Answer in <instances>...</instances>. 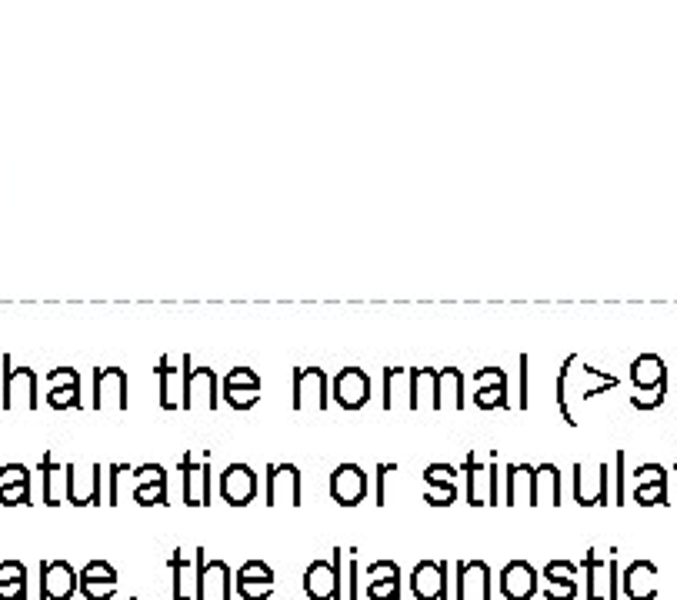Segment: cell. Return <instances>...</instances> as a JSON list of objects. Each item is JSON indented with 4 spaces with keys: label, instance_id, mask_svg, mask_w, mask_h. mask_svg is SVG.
<instances>
[{
    "label": "cell",
    "instance_id": "1",
    "mask_svg": "<svg viewBox=\"0 0 677 600\" xmlns=\"http://www.w3.org/2000/svg\"><path fill=\"white\" fill-rule=\"evenodd\" d=\"M344 557H347V550L334 547L331 560H314V564L304 570V594L311 600H347Z\"/></svg>",
    "mask_w": 677,
    "mask_h": 600
},
{
    "label": "cell",
    "instance_id": "2",
    "mask_svg": "<svg viewBox=\"0 0 677 600\" xmlns=\"http://www.w3.org/2000/svg\"><path fill=\"white\" fill-rule=\"evenodd\" d=\"M464 487H467V504H471V507L504 504V500H501V487H497V464H494V460H491V464H481L474 450L467 454Z\"/></svg>",
    "mask_w": 677,
    "mask_h": 600
},
{
    "label": "cell",
    "instance_id": "3",
    "mask_svg": "<svg viewBox=\"0 0 677 600\" xmlns=\"http://www.w3.org/2000/svg\"><path fill=\"white\" fill-rule=\"evenodd\" d=\"M294 410H327V374L321 367H294V390H291Z\"/></svg>",
    "mask_w": 677,
    "mask_h": 600
},
{
    "label": "cell",
    "instance_id": "4",
    "mask_svg": "<svg viewBox=\"0 0 677 600\" xmlns=\"http://www.w3.org/2000/svg\"><path fill=\"white\" fill-rule=\"evenodd\" d=\"M101 477L104 467L101 464H67V504L74 507H94V504H107L101 497Z\"/></svg>",
    "mask_w": 677,
    "mask_h": 600
},
{
    "label": "cell",
    "instance_id": "5",
    "mask_svg": "<svg viewBox=\"0 0 677 600\" xmlns=\"http://www.w3.org/2000/svg\"><path fill=\"white\" fill-rule=\"evenodd\" d=\"M194 360L191 354L181 357V364H171V357H161L157 364V384H161V407L164 410H184L187 397V374H191Z\"/></svg>",
    "mask_w": 677,
    "mask_h": 600
},
{
    "label": "cell",
    "instance_id": "6",
    "mask_svg": "<svg viewBox=\"0 0 677 600\" xmlns=\"http://www.w3.org/2000/svg\"><path fill=\"white\" fill-rule=\"evenodd\" d=\"M584 574H587V600H621L617 560H601L597 550H587Z\"/></svg>",
    "mask_w": 677,
    "mask_h": 600
},
{
    "label": "cell",
    "instance_id": "7",
    "mask_svg": "<svg viewBox=\"0 0 677 600\" xmlns=\"http://www.w3.org/2000/svg\"><path fill=\"white\" fill-rule=\"evenodd\" d=\"M607 480H611V464H574V500L581 507H604L607 500Z\"/></svg>",
    "mask_w": 677,
    "mask_h": 600
},
{
    "label": "cell",
    "instance_id": "8",
    "mask_svg": "<svg viewBox=\"0 0 677 600\" xmlns=\"http://www.w3.org/2000/svg\"><path fill=\"white\" fill-rule=\"evenodd\" d=\"M304 484H301V470L294 464H271L267 467V504H287V507H301L304 504Z\"/></svg>",
    "mask_w": 677,
    "mask_h": 600
},
{
    "label": "cell",
    "instance_id": "9",
    "mask_svg": "<svg viewBox=\"0 0 677 600\" xmlns=\"http://www.w3.org/2000/svg\"><path fill=\"white\" fill-rule=\"evenodd\" d=\"M181 470H184V504L187 507L211 504V454L204 450L201 460L187 454L181 460Z\"/></svg>",
    "mask_w": 677,
    "mask_h": 600
},
{
    "label": "cell",
    "instance_id": "10",
    "mask_svg": "<svg viewBox=\"0 0 677 600\" xmlns=\"http://www.w3.org/2000/svg\"><path fill=\"white\" fill-rule=\"evenodd\" d=\"M81 590V574L67 560H41V600H71Z\"/></svg>",
    "mask_w": 677,
    "mask_h": 600
},
{
    "label": "cell",
    "instance_id": "11",
    "mask_svg": "<svg viewBox=\"0 0 677 600\" xmlns=\"http://www.w3.org/2000/svg\"><path fill=\"white\" fill-rule=\"evenodd\" d=\"M47 407L81 410V374L74 367H54L47 374Z\"/></svg>",
    "mask_w": 677,
    "mask_h": 600
},
{
    "label": "cell",
    "instance_id": "12",
    "mask_svg": "<svg viewBox=\"0 0 677 600\" xmlns=\"http://www.w3.org/2000/svg\"><path fill=\"white\" fill-rule=\"evenodd\" d=\"M94 407L97 410H124L127 407V374L121 367L94 370Z\"/></svg>",
    "mask_w": 677,
    "mask_h": 600
},
{
    "label": "cell",
    "instance_id": "13",
    "mask_svg": "<svg viewBox=\"0 0 677 600\" xmlns=\"http://www.w3.org/2000/svg\"><path fill=\"white\" fill-rule=\"evenodd\" d=\"M334 400L344 410H361L367 400H371V377L364 374L361 367H344L341 374L331 380Z\"/></svg>",
    "mask_w": 677,
    "mask_h": 600
},
{
    "label": "cell",
    "instance_id": "14",
    "mask_svg": "<svg viewBox=\"0 0 677 600\" xmlns=\"http://www.w3.org/2000/svg\"><path fill=\"white\" fill-rule=\"evenodd\" d=\"M454 600H491V567L484 560H461L454 580Z\"/></svg>",
    "mask_w": 677,
    "mask_h": 600
},
{
    "label": "cell",
    "instance_id": "15",
    "mask_svg": "<svg viewBox=\"0 0 677 600\" xmlns=\"http://www.w3.org/2000/svg\"><path fill=\"white\" fill-rule=\"evenodd\" d=\"M4 410H37V374L31 367H7Z\"/></svg>",
    "mask_w": 677,
    "mask_h": 600
},
{
    "label": "cell",
    "instance_id": "16",
    "mask_svg": "<svg viewBox=\"0 0 677 600\" xmlns=\"http://www.w3.org/2000/svg\"><path fill=\"white\" fill-rule=\"evenodd\" d=\"M217 487H221L224 504L247 507L257 497V474L251 470V464H231V467H224L221 484Z\"/></svg>",
    "mask_w": 677,
    "mask_h": 600
},
{
    "label": "cell",
    "instance_id": "17",
    "mask_svg": "<svg viewBox=\"0 0 677 600\" xmlns=\"http://www.w3.org/2000/svg\"><path fill=\"white\" fill-rule=\"evenodd\" d=\"M204 547H197V557H187L184 550H174L171 577H174V600H197V584H201Z\"/></svg>",
    "mask_w": 677,
    "mask_h": 600
},
{
    "label": "cell",
    "instance_id": "18",
    "mask_svg": "<svg viewBox=\"0 0 677 600\" xmlns=\"http://www.w3.org/2000/svg\"><path fill=\"white\" fill-rule=\"evenodd\" d=\"M414 600H447V564L441 560H421L411 574Z\"/></svg>",
    "mask_w": 677,
    "mask_h": 600
},
{
    "label": "cell",
    "instance_id": "19",
    "mask_svg": "<svg viewBox=\"0 0 677 600\" xmlns=\"http://www.w3.org/2000/svg\"><path fill=\"white\" fill-rule=\"evenodd\" d=\"M217 374L211 367H191L187 374V397H184V410H217L221 397H217Z\"/></svg>",
    "mask_w": 677,
    "mask_h": 600
},
{
    "label": "cell",
    "instance_id": "20",
    "mask_svg": "<svg viewBox=\"0 0 677 600\" xmlns=\"http://www.w3.org/2000/svg\"><path fill=\"white\" fill-rule=\"evenodd\" d=\"M331 497L341 507H357L367 497V474L357 464H341L331 474Z\"/></svg>",
    "mask_w": 677,
    "mask_h": 600
},
{
    "label": "cell",
    "instance_id": "21",
    "mask_svg": "<svg viewBox=\"0 0 677 600\" xmlns=\"http://www.w3.org/2000/svg\"><path fill=\"white\" fill-rule=\"evenodd\" d=\"M497 584H501V594L507 600H531L537 594V570L527 560H511L501 570Z\"/></svg>",
    "mask_w": 677,
    "mask_h": 600
},
{
    "label": "cell",
    "instance_id": "22",
    "mask_svg": "<svg viewBox=\"0 0 677 600\" xmlns=\"http://www.w3.org/2000/svg\"><path fill=\"white\" fill-rule=\"evenodd\" d=\"M414 410V367L384 370V410Z\"/></svg>",
    "mask_w": 677,
    "mask_h": 600
},
{
    "label": "cell",
    "instance_id": "23",
    "mask_svg": "<svg viewBox=\"0 0 677 600\" xmlns=\"http://www.w3.org/2000/svg\"><path fill=\"white\" fill-rule=\"evenodd\" d=\"M234 574L224 560H204L201 584H197V600H231Z\"/></svg>",
    "mask_w": 677,
    "mask_h": 600
},
{
    "label": "cell",
    "instance_id": "24",
    "mask_svg": "<svg viewBox=\"0 0 677 600\" xmlns=\"http://www.w3.org/2000/svg\"><path fill=\"white\" fill-rule=\"evenodd\" d=\"M507 487H504V504H527L534 507V467L531 464H511L507 467Z\"/></svg>",
    "mask_w": 677,
    "mask_h": 600
},
{
    "label": "cell",
    "instance_id": "25",
    "mask_svg": "<svg viewBox=\"0 0 677 600\" xmlns=\"http://www.w3.org/2000/svg\"><path fill=\"white\" fill-rule=\"evenodd\" d=\"M437 410H447V414L464 410V374L457 367L437 370Z\"/></svg>",
    "mask_w": 677,
    "mask_h": 600
},
{
    "label": "cell",
    "instance_id": "26",
    "mask_svg": "<svg viewBox=\"0 0 677 600\" xmlns=\"http://www.w3.org/2000/svg\"><path fill=\"white\" fill-rule=\"evenodd\" d=\"M654 577H657V567L651 564V560H634V564L624 570L627 600H654L657 597V587L651 584Z\"/></svg>",
    "mask_w": 677,
    "mask_h": 600
},
{
    "label": "cell",
    "instance_id": "27",
    "mask_svg": "<svg viewBox=\"0 0 677 600\" xmlns=\"http://www.w3.org/2000/svg\"><path fill=\"white\" fill-rule=\"evenodd\" d=\"M41 480H44V487H41L44 504L47 507H61L64 500H67V467L64 464H54V457L44 454V460H41Z\"/></svg>",
    "mask_w": 677,
    "mask_h": 600
},
{
    "label": "cell",
    "instance_id": "28",
    "mask_svg": "<svg viewBox=\"0 0 677 600\" xmlns=\"http://www.w3.org/2000/svg\"><path fill=\"white\" fill-rule=\"evenodd\" d=\"M631 384L634 390H657L667 384V367L657 354H641L631 364Z\"/></svg>",
    "mask_w": 677,
    "mask_h": 600
},
{
    "label": "cell",
    "instance_id": "29",
    "mask_svg": "<svg viewBox=\"0 0 677 600\" xmlns=\"http://www.w3.org/2000/svg\"><path fill=\"white\" fill-rule=\"evenodd\" d=\"M537 504L561 507V470L554 464L534 467V507Z\"/></svg>",
    "mask_w": 677,
    "mask_h": 600
},
{
    "label": "cell",
    "instance_id": "30",
    "mask_svg": "<svg viewBox=\"0 0 677 600\" xmlns=\"http://www.w3.org/2000/svg\"><path fill=\"white\" fill-rule=\"evenodd\" d=\"M414 410H437V367H414Z\"/></svg>",
    "mask_w": 677,
    "mask_h": 600
},
{
    "label": "cell",
    "instance_id": "31",
    "mask_svg": "<svg viewBox=\"0 0 677 600\" xmlns=\"http://www.w3.org/2000/svg\"><path fill=\"white\" fill-rule=\"evenodd\" d=\"M427 484V504L431 507H451L457 500V480H434V477H424Z\"/></svg>",
    "mask_w": 677,
    "mask_h": 600
},
{
    "label": "cell",
    "instance_id": "32",
    "mask_svg": "<svg viewBox=\"0 0 677 600\" xmlns=\"http://www.w3.org/2000/svg\"><path fill=\"white\" fill-rule=\"evenodd\" d=\"M577 574H581V567L571 564V560H551V564L544 567V584L571 587V584H577Z\"/></svg>",
    "mask_w": 677,
    "mask_h": 600
},
{
    "label": "cell",
    "instance_id": "33",
    "mask_svg": "<svg viewBox=\"0 0 677 600\" xmlns=\"http://www.w3.org/2000/svg\"><path fill=\"white\" fill-rule=\"evenodd\" d=\"M474 404L481 410H507V387H494V384H484V387H474Z\"/></svg>",
    "mask_w": 677,
    "mask_h": 600
},
{
    "label": "cell",
    "instance_id": "34",
    "mask_svg": "<svg viewBox=\"0 0 677 600\" xmlns=\"http://www.w3.org/2000/svg\"><path fill=\"white\" fill-rule=\"evenodd\" d=\"M134 500L141 507H157L167 504V480H154V484H137L134 487Z\"/></svg>",
    "mask_w": 677,
    "mask_h": 600
},
{
    "label": "cell",
    "instance_id": "35",
    "mask_svg": "<svg viewBox=\"0 0 677 600\" xmlns=\"http://www.w3.org/2000/svg\"><path fill=\"white\" fill-rule=\"evenodd\" d=\"M224 400L234 410H251V407L261 404V390H254V387H224Z\"/></svg>",
    "mask_w": 677,
    "mask_h": 600
},
{
    "label": "cell",
    "instance_id": "36",
    "mask_svg": "<svg viewBox=\"0 0 677 600\" xmlns=\"http://www.w3.org/2000/svg\"><path fill=\"white\" fill-rule=\"evenodd\" d=\"M234 580H251V584H277L274 570L264 564V560H247V564L237 570Z\"/></svg>",
    "mask_w": 677,
    "mask_h": 600
},
{
    "label": "cell",
    "instance_id": "37",
    "mask_svg": "<svg viewBox=\"0 0 677 600\" xmlns=\"http://www.w3.org/2000/svg\"><path fill=\"white\" fill-rule=\"evenodd\" d=\"M634 504H641V507L667 504V484H637L634 487Z\"/></svg>",
    "mask_w": 677,
    "mask_h": 600
},
{
    "label": "cell",
    "instance_id": "38",
    "mask_svg": "<svg viewBox=\"0 0 677 600\" xmlns=\"http://www.w3.org/2000/svg\"><path fill=\"white\" fill-rule=\"evenodd\" d=\"M0 504L4 507L31 504V484H0Z\"/></svg>",
    "mask_w": 677,
    "mask_h": 600
},
{
    "label": "cell",
    "instance_id": "39",
    "mask_svg": "<svg viewBox=\"0 0 677 600\" xmlns=\"http://www.w3.org/2000/svg\"><path fill=\"white\" fill-rule=\"evenodd\" d=\"M84 600H111L117 594V580H81Z\"/></svg>",
    "mask_w": 677,
    "mask_h": 600
},
{
    "label": "cell",
    "instance_id": "40",
    "mask_svg": "<svg viewBox=\"0 0 677 600\" xmlns=\"http://www.w3.org/2000/svg\"><path fill=\"white\" fill-rule=\"evenodd\" d=\"M571 364H574V357H567L564 367H561V374H557V407H561V417L574 427L577 420L571 417V404H567V374H571Z\"/></svg>",
    "mask_w": 677,
    "mask_h": 600
},
{
    "label": "cell",
    "instance_id": "41",
    "mask_svg": "<svg viewBox=\"0 0 677 600\" xmlns=\"http://www.w3.org/2000/svg\"><path fill=\"white\" fill-rule=\"evenodd\" d=\"M367 600H401V580H371Z\"/></svg>",
    "mask_w": 677,
    "mask_h": 600
},
{
    "label": "cell",
    "instance_id": "42",
    "mask_svg": "<svg viewBox=\"0 0 677 600\" xmlns=\"http://www.w3.org/2000/svg\"><path fill=\"white\" fill-rule=\"evenodd\" d=\"M224 387H254V390H261V377H257L251 367H231L224 374Z\"/></svg>",
    "mask_w": 677,
    "mask_h": 600
},
{
    "label": "cell",
    "instance_id": "43",
    "mask_svg": "<svg viewBox=\"0 0 677 600\" xmlns=\"http://www.w3.org/2000/svg\"><path fill=\"white\" fill-rule=\"evenodd\" d=\"M364 577L367 584H371V580H401V567H397L394 560H374V564L364 570Z\"/></svg>",
    "mask_w": 677,
    "mask_h": 600
},
{
    "label": "cell",
    "instance_id": "44",
    "mask_svg": "<svg viewBox=\"0 0 677 600\" xmlns=\"http://www.w3.org/2000/svg\"><path fill=\"white\" fill-rule=\"evenodd\" d=\"M241 600H267L277 590V584H251V580H234Z\"/></svg>",
    "mask_w": 677,
    "mask_h": 600
},
{
    "label": "cell",
    "instance_id": "45",
    "mask_svg": "<svg viewBox=\"0 0 677 600\" xmlns=\"http://www.w3.org/2000/svg\"><path fill=\"white\" fill-rule=\"evenodd\" d=\"M664 390H667V384L657 387V390H637V394H631V407H637V410H657V407L664 404Z\"/></svg>",
    "mask_w": 677,
    "mask_h": 600
},
{
    "label": "cell",
    "instance_id": "46",
    "mask_svg": "<svg viewBox=\"0 0 677 600\" xmlns=\"http://www.w3.org/2000/svg\"><path fill=\"white\" fill-rule=\"evenodd\" d=\"M0 584H27V567L21 560H0Z\"/></svg>",
    "mask_w": 677,
    "mask_h": 600
},
{
    "label": "cell",
    "instance_id": "47",
    "mask_svg": "<svg viewBox=\"0 0 677 600\" xmlns=\"http://www.w3.org/2000/svg\"><path fill=\"white\" fill-rule=\"evenodd\" d=\"M527 364H531V357L527 354H521L517 357V407L521 410H527V404H531V390H527Z\"/></svg>",
    "mask_w": 677,
    "mask_h": 600
},
{
    "label": "cell",
    "instance_id": "48",
    "mask_svg": "<svg viewBox=\"0 0 677 600\" xmlns=\"http://www.w3.org/2000/svg\"><path fill=\"white\" fill-rule=\"evenodd\" d=\"M637 484H667V470L661 464H641L634 470Z\"/></svg>",
    "mask_w": 677,
    "mask_h": 600
},
{
    "label": "cell",
    "instance_id": "49",
    "mask_svg": "<svg viewBox=\"0 0 677 600\" xmlns=\"http://www.w3.org/2000/svg\"><path fill=\"white\" fill-rule=\"evenodd\" d=\"M81 580H117V570L107 564V560H91L81 570Z\"/></svg>",
    "mask_w": 677,
    "mask_h": 600
},
{
    "label": "cell",
    "instance_id": "50",
    "mask_svg": "<svg viewBox=\"0 0 677 600\" xmlns=\"http://www.w3.org/2000/svg\"><path fill=\"white\" fill-rule=\"evenodd\" d=\"M0 484H31V470L24 464H4L0 467Z\"/></svg>",
    "mask_w": 677,
    "mask_h": 600
},
{
    "label": "cell",
    "instance_id": "51",
    "mask_svg": "<svg viewBox=\"0 0 677 600\" xmlns=\"http://www.w3.org/2000/svg\"><path fill=\"white\" fill-rule=\"evenodd\" d=\"M484 384H494V387H507V377L501 367H481L474 374V387H484Z\"/></svg>",
    "mask_w": 677,
    "mask_h": 600
},
{
    "label": "cell",
    "instance_id": "52",
    "mask_svg": "<svg viewBox=\"0 0 677 600\" xmlns=\"http://www.w3.org/2000/svg\"><path fill=\"white\" fill-rule=\"evenodd\" d=\"M134 477H137V484H154V480H167V474H164V467H161V464H144V467H137V470H134Z\"/></svg>",
    "mask_w": 677,
    "mask_h": 600
},
{
    "label": "cell",
    "instance_id": "53",
    "mask_svg": "<svg viewBox=\"0 0 677 600\" xmlns=\"http://www.w3.org/2000/svg\"><path fill=\"white\" fill-rule=\"evenodd\" d=\"M544 597H547V600H574V597H577V584H571V587L544 584Z\"/></svg>",
    "mask_w": 677,
    "mask_h": 600
},
{
    "label": "cell",
    "instance_id": "54",
    "mask_svg": "<svg viewBox=\"0 0 677 600\" xmlns=\"http://www.w3.org/2000/svg\"><path fill=\"white\" fill-rule=\"evenodd\" d=\"M424 477H434V480H457V470L451 464H431L424 470Z\"/></svg>",
    "mask_w": 677,
    "mask_h": 600
},
{
    "label": "cell",
    "instance_id": "55",
    "mask_svg": "<svg viewBox=\"0 0 677 600\" xmlns=\"http://www.w3.org/2000/svg\"><path fill=\"white\" fill-rule=\"evenodd\" d=\"M0 600H27V584H0Z\"/></svg>",
    "mask_w": 677,
    "mask_h": 600
},
{
    "label": "cell",
    "instance_id": "56",
    "mask_svg": "<svg viewBox=\"0 0 677 600\" xmlns=\"http://www.w3.org/2000/svg\"><path fill=\"white\" fill-rule=\"evenodd\" d=\"M614 470H617V500H614V504H624V450H617Z\"/></svg>",
    "mask_w": 677,
    "mask_h": 600
},
{
    "label": "cell",
    "instance_id": "57",
    "mask_svg": "<svg viewBox=\"0 0 677 600\" xmlns=\"http://www.w3.org/2000/svg\"><path fill=\"white\" fill-rule=\"evenodd\" d=\"M394 470H397V464H381V467H377V504H381V507H384V477L394 474Z\"/></svg>",
    "mask_w": 677,
    "mask_h": 600
},
{
    "label": "cell",
    "instance_id": "58",
    "mask_svg": "<svg viewBox=\"0 0 677 600\" xmlns=\"http://www.w3.org/2000/svg\"><path fill=\"white\" fill-rule=\"evenodd\" d=\"M7 367H11V357H4V367H0V410H4V384H7Z\"/></svg>",
    "mask_w": 677,
    "mask_h": 600
}]
</instances>
